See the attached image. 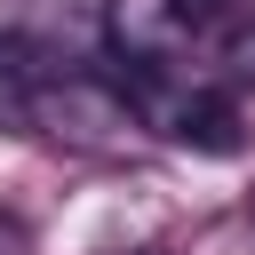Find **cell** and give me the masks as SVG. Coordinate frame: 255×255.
I'll return each instance as SVG.
<instances>
[{"label":"cell","mask_w":255,"mask_h":255,"mask_svg":"<svg viewBox=\"0 0 255 255\" xmlns=\"http://www.w3.org/2000/svg\"><path fill=\"white\" fill-rule=\"evenodd\" d=\"M40 80H48V56H40L16 24H0V128H8V135H32V96H40Z\"/></svg>","instance_id":"6da1fadb"},{"label":"cell","mask_w":255,"mask_h":255,"mask_svg":"<svg viewBox=\"0 0 255 255\" xmlns=\"http://www.w3.org/2000/svg\"><path fill=\"white\" fill-rule=\"evenodd\" d=\"M223 64H231V80H239V88H255V24H239V32L223 40Z\"/></svg>","instance_id":"7a4b0ae2"},{"label":"cell","mask_w":255,"mask_h":255,"mask_svg":"<svg viewBox=\"0 0 255 255\" xmlns=\"http://www.w3.org/2000/svg\"><path fill=\"white\" fill-rule=\"evenodd\" d=\"M159 8H167V24H175V32H207V24L223 16V0H159Z\"/></svg>","instance_id":"3957f363"},{"label":"cell","mask_w":255,"mask_h":255,"mask_svg":"<svg viewBox=\"0 0 255 255\" xmlns=\"http://www.w3.org/2000/svg\"><path fill=\"white\" fill-rule=\"evenodd\" d=\"M16 247H24V231H16L8 215H0V255H16Z\"/></svg>","instance_id":"277c9868"}]
</instances>
